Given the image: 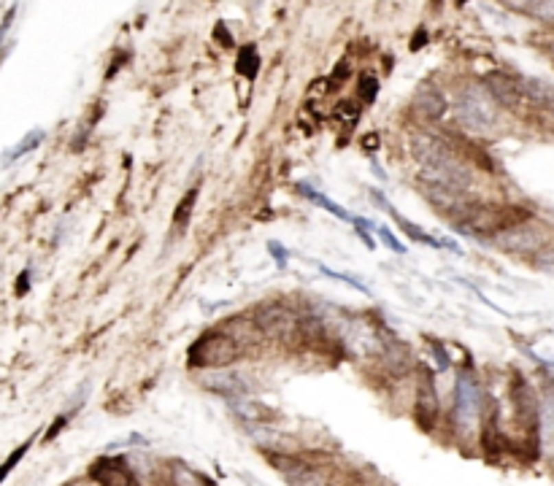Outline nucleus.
<instances>
[{"instance_id":"2eb2a0df","label":"nucleus","mask_w":554,"mask_h":486,"mask_svg":"<svg viewBox=\"0 0 554 486\" xmlns=\"http://www.w3.org/2000/svg\"><path fill=\"white\" fill-rule=\"evenodd\" d=\"M300 192H303V195H305V197H308V200H311V203H316V206H322V208H327V211H330V214H333V217H336V219H343V221H351V224H354V217H351V214H349V211H346V208H341V206H338V203H333V200H330V197H325V195H319V192H314V189H311V186H308V184H300Z\"/></svg>"},{"instance_id":"f03ea898","label":"nucleus","mask_w":554,"mask_h":486,"mask_svg":"<svg viewBox=\"0 0 554 486\" xmlns=\"http://www.w3.org/2000/svg\"><path fill=\"white\" fill-rule=\"evenodd\" d=\"M238 356H241L238 338L216 330V332L200 335L192 343L187 362H189V367H198V370H227Z\"/></svg>"},{"instance_id":"20e7f679","label":"nucleus","mask_w":554,"mask_h":486,"mask_svg":"<svg viewBox=\"0 0 554 486\" xmlns=\"http://www.w3.org/2000/svg\"><path fill=\"white\" fill-rule=\"evenodd\" d=\"M268 462L281 473L287 486H333V473L308 457L292 451H268Z\"/></svg>"},{"instance_id":"6e6552de","label":"nucleus","mask_w":554,"mask_h":486,"mask_svg":"<svg viewBox=\"0 0 554 486\" xmlns=\"http://www.w3.org/2000/svg\"><path fill=\"white\" fill-rule=\"evenodd\" d=\"M255 327H259L268 338H290L298 327V316L287 308L284 303H265L262 308H257L255 313Z\"/></svg>"},{"instance_id":"f8f14e48","label":"nucleus","mask_w":554,"mask_h":486,"mask_svg":"<svg viewBox=\"0 0 554 486\" xmlns=\"http://www.w3.org/2000/svg\"><path fill=\"white\" fill-rule=\"evenodd\" d=\"M538 443L544 451L554 454V389H546L541 398V413H538Z\"/></svg>"},{"instance_id":"cd10ccee","label":"nucleus","mask_w":554,"mask_h":486,"mask_svg":"<svg viewBox=\"0 0 554 486\" xmlns=\"http://www.w3.org/2000/svg\"><path fill=\"white\" fill-rule=\"evenodd\" d=\"M346 486H365V484H346Z\"/></svg>"},{"instance_id":"0eeeda50","label":"nucleus","mask_w":554,"mask_h":486,"mask_svg":"<svg viewBox=\"0 0 554 486\" xmlns=\"http://www.w3.org/2000/svg\"><path fill=\"white\" fill-rule=\"evenodd\" d=\"M89 481L95 486H141L128 457H97L89 465Z\"/></svg>"},{"instance_id":"c85d7f7f","label":"nucleus","mask_w":554,"mask_h":486,"mask_svg":"<svg viewBox=\"0 0 554 486\" xmlns=\"http://www.w3.org/2000/svg\"><path fill=\"white\" fill-rule=\"evenodd\" d=\"M549 108H552V114H554V100H552V106H549Z\"/></svg>"},{"instance_id":"dca6fc26","label":"nucleus","mask_w":554,"mask_h":486,"mask_svg":"<svg viewBox=\"0 0 554 486\" xmlns=\"http://www.w3.org/2000/svg\"><path fill=\"white\" fill-rule=\"evenodd\" d=\"M46 138L43 130H33V133H27L11 151H5L3 154V162H14V160H19V157H25V154H30L33 149H38L41 146V141Z\"/></svg>"},{"instance_id":"f3484780","label":"nucleus","mask_w":554,"mask_h":486,"mask_svg":"<svg viewBox=\"0 0 554 486\" xmlns=\"http://www.w3.org/2000/svg\"><path fill=\"white\" fill-rule=\"evenodd\" d=\"M195 200H198V189H189V192L184 195V200L176 206V217H173V221H176L178 227H184V224L189 221V214H192V208H195Z\"/></svg>"},{"instance_id":"412c9836","label":"nucleus","mask_w":554,"mask_h":486,"mask_svg":"<svg viewBox=\"0 0 554 486\" xmlns=\"http://www.w3.org/2000/svg\"><path fill=\"white\" fill-rule=\"evenodd\" d=\"M519 8H524V11H530V14L541 16V19L554 22V3H527V5H519Z\"/></svg>"},{"instance_id":"1a4fd4ad","label":"nucleus","mask_w":554,"mask_h":486,"mask_svg":"<svg viewBox=\"0 0 554 486\" xmlns=\"http://www.w3.org/2000/svg\"><path fill=\"white\" fill-rule=\"evenodd\" d=\"M484 89L489 92V97L503 106V108H511L516 111L519 106H524V92H522V79H516L511 73H503V71H492L484 76Z\"/></svg>"},{"instance_id":"4468645a","label":"nucleus","mask_w":554,"mask_h":486,"mask_svg":"<svg viewBox=\"0 0 554 486\" xmlns=\"http://www.w3.org/2000/svg\"><path fill=\"white\" fill-rule=\"evenodd\" d=\"M233 413L244 422V424H252V427H262L265 422H270L273 419V411L268 408V405H262V402H252V400H233Z\"/></svg>"},{"instance_id":"6ab92c4d","label":"nucleus","mask_w":554,"mask_h":486,"mask_svg":"<svg viewBox=\"0 0 554 486\" xmlns=\"http://www.w3.org/2000/svg\"><path fill=\"white\" fill-rule=\"evenodd\" d=\"M322 273H327V276H333V278H338V281H346V284H349L351 289H357V292H365V295L371 292V289H368L362 281H357V278H354V276H349V273H338V270H333V267H322Z\"/></svg>"},{"instance_id":"393cba45","label":"nucleus","mask_w":554,"mask_h":486,"mask_svg":"<svg viewBox=\"0 0 554 486\" xmlns=\"http://www.w3.org/2000/svg\"><path fill=\"white\" fill-rule=\"evenodd\" d=\"M268 249H270V254H273V260H276V265L284 267L287 265V249L281 246V243H276V241H270L268 243Z\"/></svg>"},{"instance_id":"b1692460","label":"nucleus","mask_w":554,"mask_h":486,"mask_svg":"<svg viewBox=\"0 0 554 486\" xmlns=\"http://www.w3.org/2000/svg\"><path fill=\"white\" fill-rule=\"evenodd\" d=\"M252 54H255V49H244V51H241V62H238V71H241L244 76H249V79L257 73V65H249V57H252Z\"/></svg>"},{"instance_id":"ddd939ff","label":"nucleus","mask_w":554,"mask_h":486,"mask_svg":"<svg viewBox=\"0 0 554 486\" xmlns=\"http://www.w3.org/2000/svg\"><path fill=\"white\" fill-rule=\"evenodd\" d=\"M414 108H417V111H419L425 119H441V117L446 114L449 103H446V97H443V95H441L435 87H425L419 95H417Z\"/></svg>"},{"instance_id":"a878e982","label":"nucleus","mask_w":554,"mask_h":486,"mask_svg":"<svg viewBox=\"0 0 554 486\" xmlns=\"http://www.w3.org/2000/svg\"><path fill=\"white\" fill-rule=\"evenodd\" d=\"M27 284H30V270H25L19 276V284H16V295H25L27 292Z\"/></svg>"},{"instance_id":"bb28decb","label":"nucleus","mask_w":554,"mask_h":486,"mask_svg":"<svg viewBox=\"0 0 554 486\" xmlns=\"http://www.w3.org/2000/svg\"><path fill=\"white\" fill-rule=\"evenodd\" d=\"M68 486H95V484H84V481H76V484H68Z\"/></svg>"},{"instance_id":"9d476101","label":"nucleus","mask_w":554,"mask_h":486,"mask_svg":"<svg viewBox=\"0 0 554 486\" xmlns=\"http://www.w3.org/2000/svg\"><path fill=\"white\" fill-rule=\"evenodd\" d=\"M441 413V402H438V392H435V384H432V376L422 370L419 376V384H417V400H414V416L417 422L425 427L427 433L432 430L435 419Z\"/></svg>"},{"instance_id":"5701e85b","label":"nucleus","mask_w":554,"mask_h":486,"mask_svg":"<svg viewBox=\"0 0 554 486\" xmlns=\"http://www.w3.org/2000/svg\"><path fill=\"white\" fill-rule=\"evenodd\" d=\"M379 235H382V241L386 243V246H389V249H392V252H395V254H403V252H406V246H403V243H400V241H397V238L392 235V230H386V227H379Z\"/></svg>"},{"instance_id":"f257e3e1","label":"nucleus","mask_w":554,"mask_h":486,"mask_svg":"<svg viewBox=\"0 0 554 486\" xmlns=\"http://www.w3.org/2000/svg\"><path fill=\"white\" fill-rule=\"evenodd\" d=\"M414 160L419 162V176L430 186H443L452 192H468L473 184L468 162L454 151V146H449L446 141H441L438 135H417L414 146H411Z\"/></svg>"},{"instance_id":"aec40b11","label":"nucleus","mask_w":554,"mask_h":486,"mask_svg":"<svg viewBox=\"0 0 554 486\" xmlns=\"http://www.w3.org/2000/svg\"><path fill=\"white\" fill-rule=\"evenodd\" d=\"M533 265L538 267V270H544V273H549V276H554V246L544 249L541 254H535Z\"/></svg>"},{"instance_id":"423d86ee","label":"nucleus","mask_w":554,"mask_h":486,"mask_svg":"<svg viewBox=\"0 0 554 486\" xmlns=\"http://www.w3.org/2000/svg\"><path fill=\"white\" fill-rule=\"evenodd\" d=\"M549 241H552V232L544 224H538V221L533 219L513 224L509 230H503L500 235H495L498 249H503L509 254H530V257H535L544 249H549L552 246Z\"/></svg>"},{"instance_id":"7ed1b4c3","label":"nucleus","mask_w":554,"mask_h":486,"mask_svg":"<svg viewBox=\"0 0 554 486\" xmlns=\"http://www.w3.org/2000/svg\"><path fill=\"white\" fill-rule=\"evenodd\" d=\"M454 117L463 127H468L473 133H487L498 122V106L484 87L468 84L460 89V95L454 100Z\"/></svg>"},{"instance_id":"4be33fe9","label":"nucleus","mask_w":554,"mask_h":486,"mask_svg":"<svg viewBox=\"0 0 554 486\" xmlns=\"http://www.w3.org/2000/svg\"><path fill=\"white\" fill-rule=\"evenodd\" d=\"M376 92H379L376 79H373V76H362V82H360V97H362L365 103H373V100H376Z\"/></svg>"},{"instance_id":"a211bd4d","label":"nucleus","mask_w":554,"mask_h":486,"mask_svg":"<svg viewBox=\"0 0 554 486\" xmlns=\"http://www.w3.org/2000/svg\"><path fill=\"white\" fill-rule=\"evenodd\" d=\"M30 446H33V441H25L19 448H14V451H11V457H8V459L0 465V484H3V481L8 478V473H11V470H14L19 462H22V457L27 454V448H30Z\"/></svg>"},{"instance_id":"39448f33","label":"nucleus","mask_w":554,"mask_h":486,"mask_svg":"<svg viewBox=\"0 0 554 486\" xmlns=\"http://www.w3.org/2000/svg\"><path fill=\"white\" fill-rule=\"evenodd\" d=\"M484 416V392L473 373H457L454 381V427L470 435L478 430Z\"/></svg>"},{"instance_id":"9b49d317","label":"nucleus","mask_w":554,"mask_h":486,"mask_svg":"<svg viewBox=\"0 0 554 486\" xmlns=\"http://www.w3.org/2000/svg\"><path fill=\"white\" fill-rule=\"evenodd\" d=\"M211 392H216V395H224V398L230 400H244L249 392H252V387H249V381L238 373V370H216L213 376H209L206 381H203Z\"/></svg>"}]
</instances>
